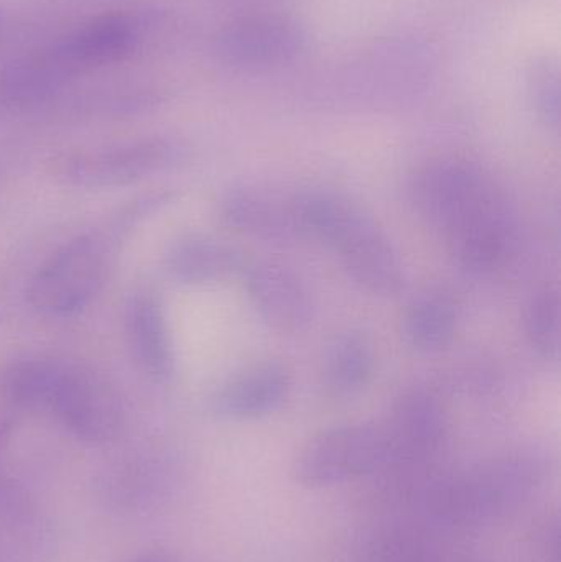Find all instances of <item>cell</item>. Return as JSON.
Listing matches in <instances>:
<instances>
[{"mask_svg": "<svg viewBox=\"0 0 561 562\" xmlns=\"http://www.w3.org/2000/svg\"><path fill=\"white\" fill-rule=\"evenodd\" d=\"M303 237L336 254L348 279L372 296L391 297L405 288V269L391 237L349 198L326 190L295 193Z\"/></svg>", "mask_w": 561, "mask_h": 562, "instance_id": "obj_2", "label": "cell"}, {"mask_svg": "<svg viewBox=\"0 0 561 562\" xmlns=\"http://www.w3.org/2000/svg\"><path fill=\"white\" fill-rule=\"evenodd\" d=\"M468 562V561H467Z\"/></svg>", "mask_w": 561, "mask_h": 562, "instance_id": "obj_25", "label": "cell"}, {"mask_svg": "<svg viewBox=\"0 0 561 562\" xmlns=\"http://www.w3.org/2000/svg\"><path fill=\"white\" fill-rule=\"evenodd\" d=\"M49 413L76 436L88 442H105L124 425V403L108 379L86 367H63Z\"/></svg>", "mask_w": 561, "mask_h": 562, "instance_id": "obj_9", "label": "cell"}, {"mask_svg": "<svg viewBox=\"0 0 561 562\" xmlns=\"http://www.w3.org/2000/svg\"><path fill=\"white\" fill-rule=\"evenodd\" d=\"M549 472L546 456L534 449L496 456L434 482L428 488V514L451 530H480L500 524L536 497Z\"/></svg>", "mask_w": 561, "mask_h": 562, "instance_id": "obj_1", "label": "cell"}, {"mask_svg": "<svg viewBox=\"0 0 561 562\" xmlns=\"http://www.w3.org/2000/svg\"><path fill=\"white\" fill-rule=\"evenodd\" d=\"M217 214L221 223L234 233L263 243L303 239L295 193L282 194L259 184H234L221 194Z\"/></svg>", "mask_w": 561, "mask_h": 562, "instance_id": "obj_11", "label": "cell"}, {"mask_svg": "<svg viewBox=\"0 0 561 562\" xmlns=\"http://www.w3.org/2000/svg\"><path fill=\"white\" fill-rule=\"evenodd\" d=\"M375 349L371 337L359 329L336 333L326 344L322 383L333 398H351L371 382Z\"/></svg>", "mask_w": 561, "mask_h": 562, "instance_id": "obj_14", "label": "cell"}, {"mask_svg": "<svg viewBox=\"0 0 561 562\" xmlns=\"http://www.w3.org/2000/svg\"><path fill=\"white\" fill-rule=\"evenodd\" d=\"M5 413L7 409L0 406V449H2L3 441H5L10 428L9 416H7Z\"/></svg>", "mask_w": 561, "mask_h": 562, "instance_id": "obj_24", "label": "cell"}, {"mask_svg": "<svg viewBox=\"0 0 561 562\" xmlns=\"http://www.w3.org/2000/svg\"><path fill=\"white\" fill-rule=\"evenodd\" d=\"M381 429L388 446V462L382 471L427 468L447 441V409L434 392L405 390Z\"/></svg>", "mask_w": 561, "mask_h": 562, "instance_id": "obj_8", "label": "cell"}, {"mask_svg": "<svg viewBox=\"0 0 561 562\" xmlns=\"http://www.w3.org/2000/svg\"><path fill=\"white\" fill-rule=\"evenodd\" d=\"M402 562H448L447 560H441L437 554H431L430 551L424 550V548L415 547V550L408 554Z\"/></svg>", "mask_w": 561, "mask_h": 562, "instance_id": "obj_23", "label": "cell"}, {"mask_svg": "<svg viewBox=\"0 0 561 562\" xmlns=\"http://www.w3.org/2000/svg\"><path fill=\"white\" fill-rule=\"evenodd\" d=\"M408 200L417 216L447 243L506 206L484 170L458 158H441L415 170Z\"/></svg>", "mask_w": 561, "mask_h": 562, "instance_id": "obj_4", "label": "cell"}, {"mask_svg": "<svg viewBox=\"0 0 561 562\" xmlns=\"http://www.w3.org/2000/svg\"><path fill=\"white\" fill-rule=\"evenodd\" d=\"M108 254L94 236H79L40 266L26 290L33 310L66 317L85 310L104 283Z\"/></svg>", "mask_w": 561, "mask_h": 562, "instance_id": "obj_7", "label": "cell"}, {"mask_svg": "<svg viewBox=\"0 0 561 562\" xmlns=\"http://www.w3.org/2000/svg\"><path fill=\"white\" fill-rule=\"evenodd\" d=\"M534 88V102L540 117L549 125H559L560 122V88L559 78L549 68L540 69Z\"/></svg>", "mask_w": 561, "mask_h": 562, "instance_id": "obj_20", "label": "cell"}, {"mask_svg": "<svg viewBox=\"0 0 561 562\" xmlns=\"http://www.w3.org/2000/svg\"><path fill=\"white\" fill-rule=\"evenodd\" d=\"M240 277L250 304L270 329L296 333L312 323L315 314L312 290L285 263L247 260Z\"/></svg>", "mask_w": 561, "mask_h": 562, "instance_id": "obj_10", "label": "cell"}, {"mask_svg": "<svg viewBox=\"0 0 561 562\" xmlns=\"http://www.w3.org/2000/svg\"><path fill=\"white\" fill-rule=\"evenodd\" d=\"M187 147L171 138H142L59 155L52 164V173L71 187H124L177 167L187 160Z\"/></svg>", "mask_w": 561, "mask_h": 562, "instance_id": "obj_5", "label": "cell"}, {"mask_svg": "<svg viewBox=\"0 0 561 562\" xmlns=\"http://www.w3.org/2000/svg\"><path fill=\"white\" fill-rule=\"evenodd\" d=\"M536 551L542 562H560L559 521L547 520L536 535Z\"/></svg>", "mask_w": 561, "mask_h": 562, "instance_id": "obj_21", "label": "cell"}, {"mask_svg": "<svg viewBox=\"0 0 561 562\" xmlns=\"http://www.w3.org/2000/svg\"><path fill=\"white\" fill-rule=\"evenodd\" d=\"M305 42V33L289 20H243L223 33L220 52L237 66L276 65L302 53Z\"/></svg>", "mask_w": 561, "mask_h": 562, "instance_id": "obj_13", "label": "cell"}, {"mask_svg": "<svg viewBox=\"0 0 561 562\" xmlns=\"http://www.w3.org/2000/svg\"><path fill=\"white\" fill-rule=\"evenodd\" d=\"M388 462L381 426L371 423L339 425L310 439L293 464L295 481L308 488H325L378 474Z\"/></svg>", "mask_w": 561, "mask_h": 562, "instance_id": "obj_6", "label": "cell"}, {"mask_svg": "<svg viewBox=\"0 0 561 562\" xmlns=\"http://www.w3.org/2000/svg\"><path fill=\"white\" fill-rule=\"evenodd\" d=\"M458 330V304L448 291L430 288L412 300L402 317V340L415 353L448 349Z\"/></svg>", "mask_w": 561, "mask_h": 562, "instance_id": "obj_15", "label": "cell"}, {"mask_svg": "<svg viewBox=\"0 0 561 562\" xmlns=\"http://www.w3.org/2000/svg\"><path fill=\"white\" fill-rule=\"evenodd\" d=\"M247 259L240 250L210 236H187L171 246L167 269L175 280L206 284L243 273Z\"/></svg>", "mask_w": 561, "mask_h": 562, "instance_id": "obj_16", "label": "cell"}, {"mask_svg": "<svg viewBox=\"0 0 561 562\" xmlns=\"http://www.w3.org/2000/svg\"><path fill=\"white\" fill-rule=\"evenodd\" d=\"M127 333L142 370L155 382H168L175 372L173 349L164 310L150 294H138L132 300Z\"/></svg>", "mask_w": 561, "mask_h": 562, "instance_id": "obj_17", "label": "cell"}, {"mask_svg": "<svg viewBox=\"0 0 561 562\" xmlns=\"http://www.w3.org/2000/svg\"><path fill=\"white\" fill-rule=\"evenodd\" d=\"M128 562H178L167 551L154 550L147 551V553L138 554V557L132 558Z\"/></svg>", "mask_w": 561, "mask_h": 562, "instance_id": "obj_22", "label": "cell"}, {"mask_svg": "<svg viewBox=\"0 0 561 562\" xmlns=\"http://www.w3.org/2000/svg\"><path fill=\"white\" fill-rule=\"evenodd\" d=\"M292 389V376L279 362L247 367L231 376L211 398V412L217 418L247 422L272 415L282 408Z\"/></svg>", "mask_w": 561, "mask_h": 562, "instance_id": "obj_12", "label": "cell"}, {"mask_svg": "<svg viewBox=\"0 0 561 562\" xmlns=\"http://www.w3.org/2000/svg\"><path fill=\"white\" fill-rule=\"evenodd\" d=\"M65 363L56 360H19L0 376V393L12 408L48 412Z\"/></svg>", "mask_w": 561, "mask_h": 562, "instance_id": "obj_18", "label": "cell"}, {"mask_svg": "<svg viewBox=\"0 0 561 562\" xmlns=\"http://www.w3.org/2000/svg\"><path fill=\"white\" fill-rule=\"evenodd\" d=\"M523 327L530 349L546 360H559L561 347V303L553 288L537 290L527 300Z\"/></svg>", "mask_w": 561, "mask_h": 562, "instance_id": "obj_19", "label": "cell"}, {"mask_svg": "<svg viewBox=\"0 0 561 562\" xmlns=\"http://www.w3.org/2000/svg\"><path fill=\"white\" fill-rule=\"evenodd\" d=\"M138 30L124 13L96 16L63 36L48 52L19 66L7 79L16 99L36 98L71 76L121 61L134 49Z\"/></svg>", "mask_w": 561, "mask_h": 562, "instance_id": "obj_3", "label": "cell"}]
</instances>
